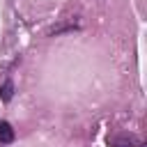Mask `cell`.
<instances>
[{
    "label": "cell",
    "mask_w": 147,
    "mask_h": 147,
    "mask_svg": "<svg viewBox=\"0 0 147 147\" xmlns=\"http://www.w3.org/2000/svg\"><path fill=\"white\" fill-rule=\"evenodd\" d=\"M11 96H14V83L11 80H5L2 87H0V99L7 103V101H11Z\"/></svg>",
    "instance_id": "cell-3"
},
{
    "label": "cell",
    "mask_w": 147,
    "mask_h": 147,
    "mask_svg": "<svg viewBox=\"0 0 147 147\" xmlns=\"http://www.w3.org/2000/svg\"><path fill=\"white\" fill-rule=\"evenodd\" d=\"M0 142H2V145L14 142V129H11L9 122H0Z\"/></svg>",
    "instance_id": "cell-1"
},
{
    "label": "cell",
    "mask_w": 147,
    "mask_h": 147,
    "mask_svg": "<svg viewBox=\"0 0 147 147\" xmlns=\"http://www.w3.org/2000/svg\"><path fill=\"white\" fill-rule=\"evenodd\" d=\"M133 136H115V138H108V145L110 147H133Z\"/></svg>",
    "instance_id": "cell-2"
}]
</instances>
